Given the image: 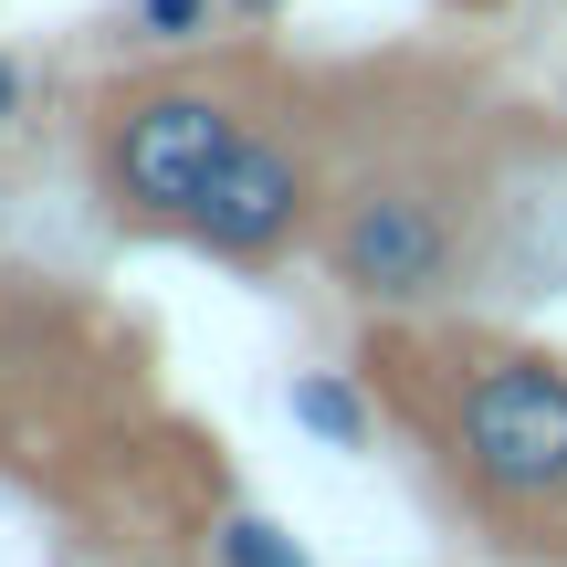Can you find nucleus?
Masks as SVG:
<instances>
[{"label":"nucleus","instance_id":"nucleus-5","mask_svg":"<svg viewBox=\"0 0 567 567\" xmlns=\"http://www.w3.org/2000/svg\"><path fill=\"white\" fill-rule=\"evenodd\" d=\"M284 410H295V431H316L326 452H368V400L337 379V368H295V389H284Z\"/></svg>","mask_w":567,"mask_h":567},{"label":"nucleus","instance_id":"nucleus-3","mask_svg":"<svg viewBox=\"0 0 567 567\" xmlns=\"http://www.w3.org/2000/svg\"><path fill=\"white\" fill-rule=\"evenodd\" d=\"M452 264H463L452 210L431 200V189H410V179H368L358 200L326 221V274L358 305H379V316H410V305L452 295Z\"/></svg>","mask_w":567,"mask_h":567},{"label":"nucleus","instance_id":"nucleus-2","mask_svg":"<svg viewBox=\"0 0 567 567\" xmlns=\"http://www.w3.org/2000/svg\"><path fill=\"white\" fill-rule=\"evenodd\" d=\"M243 147V105L210 95V84H147V95H116L95 126V189L116 221H179L210 200L221 158Z\"/></svg>","mask_w":567,"mask_h":567},{"label":"nucleus","instance_id":"nucleus-4","mask_svg":"<svg viewBox=\"0 0 567 567\" xmlns=\"http://www.w3.org/2000/svg\"><path fill=\"white\" fill-rule=\"evenodd\" d=\"M305 221H316V158L284 147V137H264V126H243V147L221 158L210 200L189 210V243L221 252V264H274Z\"/></svg>","mask_w":567,"mask_h":567},{"label":"nucleus","instance_id":"nucleus-8","mask_svg":"<svg viewBox=\"0 0 567 567\" xmlns=\"http://www.w3.org/2000/svg\"><path fill=\"white\" fill-rule=\"evenodd\" d=\"M21 95H32V84H21V63L0 53V137H11V126H21Z\"/></svg>","mask_w":567,"mask_h":567},{"label":"nucleus","instance_id":"nucleus-1","mask_svg":"<svg viewBox=\"0 0 567 567\" xmlns=\"http://www.w3.org/2000/svg\"><path fill=\"white\" fill-rule=\"evenodd\" d=\"M442 463L484 515H557L567 505V368L547 347H494L452 379Z\"/></svg>","mask_w":567,"mask_h":567},{"label":"nucleus","instance_id":"nucleus-7","mask_svg":"<svg viewBox=\"0 0 567 567\" xmlns=\"http://www.w3.org/2000/svg\"><path fill=\"white\" fill-rule=\"evenodd\" d=\"M210 21H221V0H126V32H137V42H158V53L200 42Z\"/></svg>","mask_w":567,"mask_h":567},{"label":"nucleus","instance_id":"nucleus-9","mask_svg":"<svg viewBox=\"0 0 567 567\" xmlns=\"http://www.w3.org/2000/svg\"><path fill=\"white\" fill-rule=\"evenodd\" d=\"M231 11H243V21H264V11H274V0H231Z\"/></svg>","mask_w":567,"mask_h":567},{"label":"nucleus","instance_id":"nucleus-6","mask_svg":"<svg viewBox=\"0 0 567 567\" xmlns=\"http://www.w3.org/2000/svg\"><path fill=\"white\" fill-rule=\"evenodd\" d=\"M210 567H316V557H305L274 515H221V526H210Z\"/></svg>","mask_w":567,"mask_h":567}]
</instances>
